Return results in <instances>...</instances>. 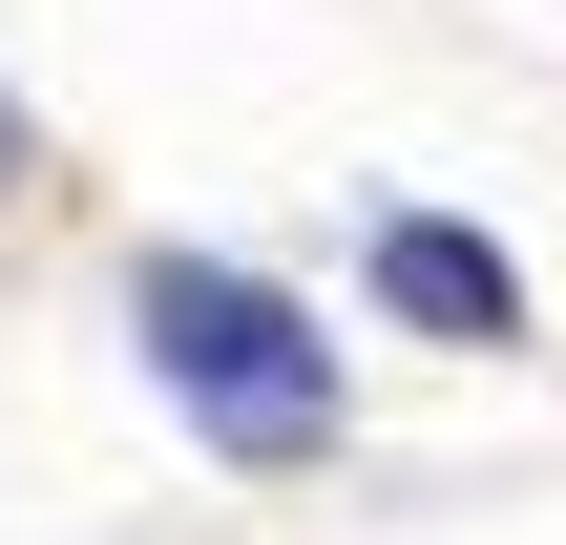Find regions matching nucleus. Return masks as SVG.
Instances as JSON below:
<instances>
[{"instance_id":"f257e3e1","label":"nucleus","mask_w":566,"mask_h":545,"mask_svg":"<svg viewBox=\"0 0 566 545\" xmlns=\"http://www.w3.org/2000/svg\"><path fill=\"white\" fill-rule=\"evenodd\" d=\"M126 315H147V378H168V399H189L231 462H315V441H336V336H315L273 273H231V252H168Z\"/></svg>"},{"instance_id":"7ed1b4c3","label":"nucleus","mask_w":566,"mask_h":545,"mask_svg":"<svg viewBox=\"0 0 566 545\" xmlns=\"http://www.w3.org/2000/svg\"><path fill=\"white\" fill-rule=\"evenodd\" d=\"M0 168H21V105H0Z\"/></svg>"},{"instance_id":"f03ea898","label":"nucleus","mask_w":566,"mask_h":545,"mask_svg":"<svg viewBox=\"0 0 566 545\" xmlns=\"http://www.w3.org/2000/svg\"><path fill=\"white\" fill-rule=\"evenodd\" d=\"M378 294H399L420 336H525V273H504L483 231H441V210H399V231H378Z\"/></svg>"}]
</instances>
